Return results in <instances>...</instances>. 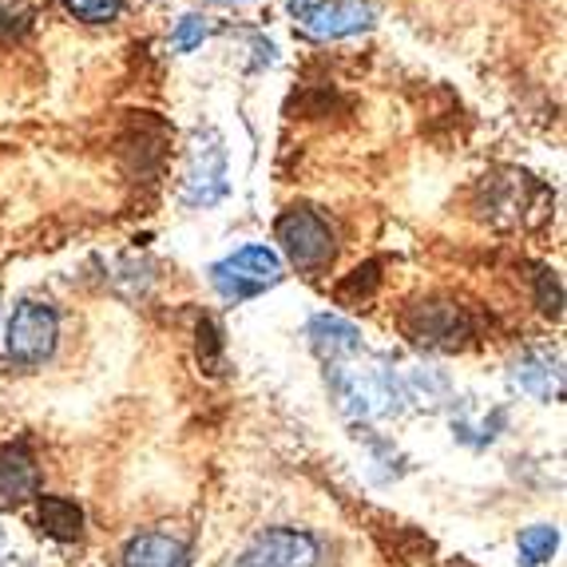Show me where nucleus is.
<instances>
[{"label": "nucleus", "mask_w": 567, "mask_h": 567, "mask_svg": "<svg viewBox=\"0 0 567 567\" xmlns=\"http://www.w3.org/2000/svg\"><path fill=\"white\" fill-rule=\"evenodd\" d=\"M330 389L338 409L358 421H378L393 416L405 405V381L385 365V361H358V353L330 365Z\"/></svg>", "instance_id": "f257e3e1"}, {"label": "nucleus", "mask_w": 567, "mask_h": 567, "mask_svg": "<svg viewBox=\"0 0 567 567\" xmlns=\"http://www.w3.org/2000/svg\"><path fill=\"white\" fill-rule=\"evenodd\" d=\"M512 385L524 389L536 401H559L564 398V361L551 350H528L512 361Z\"/></svg>", "instance_id": "6e6552de"}, {"label": "nucleus", "mask_w": 567, "mask_h": 567, "mask_svg": "<svg viewBox=\"0 0 567 567\" xmlns=\"http://www.w3.org/2000/svg\"><path fill=\"white\" fill-rule=\"evenodd\" d=\"M60 338V318L48 302H20L9 318V330H4V350L20 365H44L52 353H56Z\"/></svg>", "instance_id": "7ed1b4c3"}, {"label": "nucleus", "mask_w": 567, "mask_h": 567, "mask_svg": "<svg viewBox=\"0 0 567 567\" xmlns=\"http://www.w3.org/2000/svg\"><path fill=\"white\" fill-rule=\"evenodd\" d=\"M409 341L425 346V350H456L468 338V318L456 302L445 298H429V302H413L401 318Z\"/></svg>", "instance_id": "423d86ee"}, {"label": "nucleus", "mask_w": 567, "mask_h": 567, "mask_svg": "<svg viewBox=\"0 0 567 567\" xmlns=\"http://www.w3.org/2000/svg\"><path fill=\"white\" fill-rule=\"evenodd\" d=\"M123 567H183L187 564V539L171 532H143L123 548Z\"/></svg>", "instance_id": "f8f14e48"}, {"label": "nucleus", "mask_w": 567, "mask_h": 567, "mask_svg": "<svg viewBox=\"0 0 567 567\" xmlns=\"http://www.w3.org/2000/svg\"><path fill=\"white\" fill-rule=\"evenodd\" d=\"M203 37H207V20L199 12H187V17L175 24V37H171V48L175 52H190V48H199Z\"/></svg>", "instance_id": "dca6fc26"}, {"label": "nucleus", "mask_w": 567, "mask_h": 567, "mask_svg": "<svg viewBox=\"0 0 567 567\" xmlns=\"http://www.w3.org/2000/svg\"><path fill=\"white\" fill-rule=\"evenodd\" d=\"M278 278H282V258L270 246H243V250L210 266V286L230 302H243V298L270 290Z\"/></svg>", "instance_id": "f03ea898"}, {"label": "nucleus", "mask_w": 567, "mask_h": 567, "mask_svg": "<svg viewBox=\"0 0 567 567\" xmlns=\"http://www.w3.org/2000/svg\"><path fill=\"white\" fill-rule=\"evenodd\" d=\"M322 548L302 528H266L246 551V567H318Z\"/></svg>", "instance_id": "0eeeda50"}, {"label": "nucleus", "mask_w": 567, "mask_h": 567, "mask_svg": "<svg viewBox=\"0 0 567 567\" xmlns=\"http://www.w3.org/2000/svg\"><path fill=\"white\" fill-rule=\"evenodd\" d=\"M215 4H246V0H215Z\"/></svg>", "instance_id": "412c9836"}, {"label": "nucleus", "mask_w": 567, "mask_h": 567, "mask_svg": "<svg viewBox=\"0 0 567 567\" xmlns=\"http://www.w3.org/2000/svg\"><path fill=\"white\" fill-rule=\"evenodd\" d=\"M40 492V468L29 445L0 449V508H20Z\"/></svg>", "instance_id": "1a4fd4ad"}, {"label": "nucleus", "mask_w": 567, "mask_h": 567, "mask_svg": "<svg viewBox=\"0 0 567 567\" xmlns=\"http://www.w3.org/2000/svg\"><path fill=\"white\" fill-rule=\"evenodd\" d=\"M64 9L84 24H112L123 12V0H64Z\"/></svg>", "instance_id": "2eb2a0df"}, {"label": "nucleus", "mask_w": 567, "mask_h": 567, "mask_svg": "<svg viewBox=\"0 0 567 567\" xmlns=\"http://www.w3.org/2000/svg\"><path fill=\"white\" fill-rule=\"evenodd\" d=\"M199 361L210 369V373H218V330H215V322L199 326Z\"/></svg>", "instance_id": "6ab92c4d"}, {"label": "nucleus", "mask_w": 567, "mask_h": 567, "mask_svg": "<svg viewBox=\"0 0 567 567\" xmlns=\"http://www.w3.org/2000/svg\"><path fill=\"white\" fill-rule=\"evenodd\" d=\"M536 302L548 318H559V306H564V286L551 270H539L536 275Z\"/></svg>", "instance_id": "f3484780"}, {"label": "nucleus", "mask_w": 567, "mask_h": 567, "mask_svg": "<svg viewBox=\"0 0 567 567\" xmlns=\"http://www.w3.org/2000/svg\"><path fill=\"white\" fill-rule=\"evenodd\" d=\"M37 524L44 536L64 539V544L84 536V512H80L76 501H68V496H40Z\"/></svg>", "instance_id": "ddd939ff"}, {"label": "nucleus", "mask_w": 567, "mask_h": 567, "mask_svg": "<svg viewBox=\"0 0 567 567\" xmlns=\"http://www.w3.org/2000/svg\"><path fill=\"white\" fill-rule=\"evenodd\" d=\"M9 559V539H4V532H0V564Z\"/></svg>", "instance_id": "aec40b11"}, {"label": "nucleus", "mask_w": 567, "mask_h": 567, "mask_svg": "<svg viewBox=\"0 0 567 567\" xmlns=\"http://www.w3.org/2000/svg\"><path fill=\"white\" fill-rule=\"evenodd\" d=\"M306 338H310V350L326 365L361 353V330L353 322H346V318H338V313H318L310 322V330H306Z\"/></svg>", "instance_id": "9b49d317"}, {"label": "nucleus", "mask_w": 567, "mask_h": 567, "mask_svg": "<svg viewBox=\"0 0 567 567\" xmlns=\"http://www.w3.org/2000/svg\"><path fill=\"white\" fill-rule=\"evenodd\" d=\"M223 190H227V155H223V143L210 135V147H199L187 171V203L210 207L215 199H223Z\"/></svg>", "instance_id": "9d476101"}, {"label": "nucleus", "mask_w": 567, "mask_h": 567, "mask_svg": "<svg viewBox=\"0 0 567 567\" xmlns=\"http://www.w3.org/2000/svg\"><path fill=\"white\" fill-rule=\"evenodd\" d=\"M278 243H282L286 258H290L298 270H326L333 262V230L318 210L293 207L278 218Z\"/></svg>", "instance_id": "20e7f679"}, {"label": "nucleus", "mask_w": 567, "mask_h": 567, "mask_svg": "<svg viewBox=\"0 0 567 567\" xmlns=\"http://www.w3.org/2000/svg\"><path fill=\"white\" fill-rule=\"evenodd\" d=\"M358 290H361V298H369V293L378 290V262H369L365 270H353L350 282H341L338 298H341V302H353V293H358Z\"/></svg>", "instance_id": "a211bd4d"}, {"label": "nucleus", "mask_w": 567, "mask_h": 567, "mask_svg": "<svg viewBox=\"0 0 567 567\" xmlns=\"http://www.w3.org/2000/svg\"><path fill=\"white\" fill-rule=\"evenodd\" d=\"M556 548H559L556 524H532V528H524L520 539H516V556H520L524 567L548 564V559L556 556Z\"/></svg>", "instance_id": "4468645a"}, {"label": "nucleus", "mask_w": 567, "mask_h": 567, "mask_svg": "<svg viewBox=\"0 0 567 567\" xmlns=\"http://www.w3.org/2000/svg\"><path fill=\"white\" fill-rule=\"evenodd\" d=\"M290 17L318 40L358 37L373 29L378 9L369 0H290Z\"/></svg>", "instance_id": "39448f33"}]
</instances>
